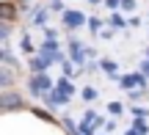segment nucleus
I'll list each match as a JSON object with an SVG mask.
<instances>
[{
	"label": "nucleus",
	"mask_w": 149,
	"mask_h": 135,
	"mask_svg": "<svg viewBox=\"0 0 149 135\" xmlns=\"http://www.w3.org/2000/svg\"><path fill=\"white\" fill-rule=\"evenodd\" d=\"M19 108H25V99H22L17 91L8 88V91L0 94V110H3V113H11V110H19Z\"/></svg>",
	"instance_id": "obj_3"
},
{
	"label": "nucleus",
	"mask_w": 149,
	"mask_h": 135,
	"mask_svg": "<svg viewBox=\"0 0 149 135\" xmlns=\"http://www.w3.org/2000/svg\"><path fill=\"white\" fill-rule=\"evenodd\" d=\"M22 50H25V53H31V50H33V44H31V39H28V36H22Z\"/></svg>",
	"instance_id": "obj_10"
},
{
	"label": "nucleus",
	"mask_w": 149,
	"mask_h": 135,
	"mask_svg": "<svg viewBox=\"0 0 149 135\" xmlns=\"http://www.w3.org/2000/svg\"><path fill=\"white\" fill-rule=\"evenodd\" d=\"M122 6H124L127 11H133V8H135V0H122Z\"/></svg>",
	"instance_id": "obj_12"
},
{
	"label": "nucleus",
	"mask_w": 149,
	"mask_h": 135,
	"mask_svg": "<svg viewBox=\"0 0 149 135\" xmlns=\"http://www.w3.org/2000/svg\"><path fill=\"white\" fill-rule=\"evenodd\" d=\"M119 83H122V88H141L144 86V75H124Z\"/></svg>",
	"instance_id": "obj_5"
},
{
	"label": "nucleus",
	"mask_w": 149,
	"mask_h": 135,
	"mask_svg": "<svg viewBox=\"0 0 149 135\" xmlns=\"http://www.w3.org/2000/svg\"><path fill=\"white\" fill-rule=\"evenodd\" d=\"M91 3H100V0H91Z\"/></svg>",
	"instance_id": "obj_16"
},
{
	"label": "nucleus",
	"mask_w": 149,
	"mask_h": 135,
	"mask_svg": "<svg viewBox=\"0 0 149 135\" xmlns=\"http://www.w3.org/2000/svg\"><path fill=\"white\" fill-rule=\"evenodd\" d=\"M72 94H74L72 83H69V80L64 77V80H61V83H58V86H55V88H53L50 94H44V102H47V105H53V108H55V105H66Z\"/></svg>",
	"instance_id": "obj_1"
},
{
	"label": "nucleus",
	"mask_w": 149,
	"mask_h": 135,
	"mask_svg": "<svg viewBox=\"0 0 149 135\" xmlns=\"http://www.w3.org/2000/svg\"><path fill=\"white\" fill-rule=\"evenodd\" d=\"M146 53H149V50H146ZM146 61H149V58H146Z\"/></svg>",
	"instance_id": "obj_17"
},
{
	"label": "nucleus",
	"mask_w": 149,
	"mask_h": 135,
	"mask_svg": "<svg viewBox=\"0 0 149 135\" xmlns=\"http://www.w3.org/2000/svg\"><path fill=\"white\" fill-rule=\"evenodd\" d=\"M80 94H83V99H86V102H94V99H97V88H91V86H86Z\"/></svg>",
	"instance_id": "obj_7"
},
{
	"label": "nucleus",
	"mask_w": 149,
	"mask_h": 135,
	"mask_svg": "<svg viewBox=\"0 0 149 135\" xmlns=\"http://www.w3.org/2000/svg\"><path fill=\"white\" fill-rule=\"evenodd\" d=\"M100 66H102V69L108 72V75H116V64H113V61H108V58H105V61H102Z\"/></svg>",
	"instance_id": "obj_8"
},
{
	"label": "nucleus",
	"mask_w": 149,
	"mask_h": 135,
	"mask_svg": "<svg viewBox=\"0 0 149 135\" xmlns=\"http://www.w3.org/2000/svg\"><path fill=\"white\" fill-rule=\"evenodd\" d=\"M124 135H141V132L138 130H130V132H124Z\"/></svg>",
	"instance_id": "obj_15"
},
{
	"label": "nucleus",
	"mask_w": 149,
	"mask_h": 135,
	"mask_svg": "<svg viewBox=\"0 0 149 135\" xmlns=\"http://www.w3.org/2000/svg\"><path fill=\"white\" fill-rule=\"evenodd\" d=\"M11 86H14V72H11V66H3V69H0V88L8 91Z\"/></svg>",
	"instance_id": "obj_6"
},
{
	"label": "nucleus",
	"mask_w": 149,
	"mask_h": 135,
	"mask_svg": "<svg viewBox=\"0 0 149 135\" xmlns=\"http://www.w3.org/2000/svg\"><path fill=\"white\" fill-rule=\"evenodd\" d=\"M108 110H111V113H122V105H119V102H111V105H108Z\"/></svg>",
	"instance_id": "obj_11"
},
{
	"label": "nucleus",
	"mask_w": 149,
	"mask_h": 135,
	"mask_svg": "<svg viewBox=\"0 0 149 135\" xmlns=\"http://www.w3.org/2000/svg\"><path fill=\"white\" fill-rule=\"evenodd\" d=\"M105 3H108V6H111V8H116V6H119V3H122V0H105Z\"/></svg>",
	"instance_id": "obj_14"
},
{
	"label": "nucleus",
	"mask_w": 149,
	"mask_h": 135,
	"mask_svg": "<svg viewBox=\"0 0 149 135\" xmlns=\"http://www.w3.org/2000/svg\"><path fill=\"white\" fill-rule=\"evenodd\" d=\"M53 80H50L47 75H33L31 80H28V91L33 94V97H44V91H53Z\"/></svg>",
	"instance_id": "obj_2"
},
{
	"label": "nucleus",
	"mask_w": 149,
	"mask_h": 135,
	"mask_svg": "<svg viewBox=\"0 0 149 135\" xmlns=\"http://www.w3.org/2000/svg\"><path fill=\"white\" fill-rule=\"evenodd\" d=\"M141 75L149 77V61H144V64H141Z\"/></svg>",
	"instance_id": "obj_13"
},
{
	"label": "nucleus",
	"mask_w": 149,
	"mask_h": 135,
	"mask_svg": "<svg viewBox=\"0 0 149 135\" xmlns=\"http://www.w3.org/2000/svg\"><path fill=\"white\" fill-rule=\"evenodd\" d=\"M64 25L72 28V30H74V28H83L86 25V17L80 14V11H66V14H64Z\"/></svg>",
	"instance_id": "obj_4"
},
{
	"label": "nucleus",
	"mask_w": 149,
	"mask_h": 135,
	"mask_svg": "<svg viewBox=\"0 0 149 135\" xmlns=\"http://www.w3.org/2000/svg\"><path fill=\"white\" fill-rule=\"evenodd\" d=\"M8 33H11V28H8V22L3 19V25H0V39L6 42V39H8Z\"/></svg>",
	"instance_id": "obj_9"
}]
</instances>
